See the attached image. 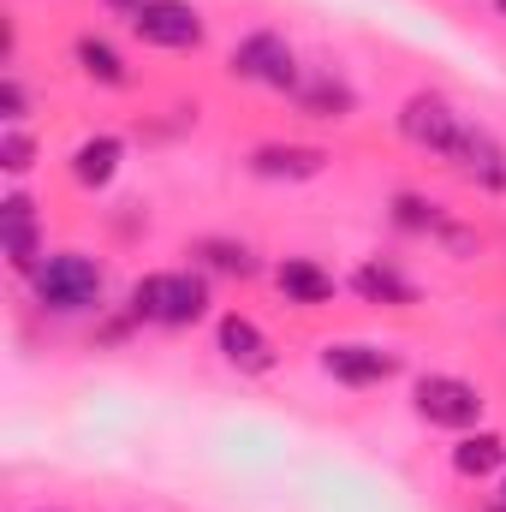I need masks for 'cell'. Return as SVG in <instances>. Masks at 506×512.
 I'll use <instances>...</instances> for the list:
<instances>
[{"label":"cell","instance_id":"2","mask_svg":"<svg viewBox=\"0 0 506 512\" xmlns=\"http://www.w3.org/2000/svg\"><path fill=\"white\" fill-rule=\"evenodd\" d=\"M24 286H30V298H36L42 316H102L108 268L90 251H48Z\"/></svg>","mask_w":506,"mask_h":512},{"label":"cell","instance_id":"22","mask_svg":"<svg viewBox=\"0 0 506 512\" xmlns=\"http://www.w3.org/2000/svg\"><path fill=\"white\" fill-rule=\"evenodd\" d=\"M483 512H506V501H501V495H495V507H483Z\"/></svg>","mask_w":506,"mask_h":512},{"label":"cell","instance_id":"16","mask_svg":"<svg viewBox=\"0 0 506 512\" xmlns=\"http://www.w3.org/2000/svg\"><path fill=\"white\" fill-rule=\"evenodd\" d=\"M495 471H506V435H495V429H465L453 441V477L489 483Z\"/></svg>","mask_w":506,"mask_h":512},{"label":"cell","instance_id":"19","mask_svg":"<svg viewBox=\"0 0 506 512\" xmlns=\"http://www.w3.org/2000/svg\"><path fill=\"white\" fill-rule=\"evenodd\" d=\"M36 137H30V126H0V173L6 179H24L30 167H36Z\"/></svg>","mask_w":506,"mask_h":512},{"label":"cell","instance_id":"23","mask_svg":"<svg viewBox=\"0 0 506 512\" xmlns=\"http://www.w3.org/2000/svg\"><path fill=\"white\" fill-rule=\"evenodd\" d=\"M495 12H501V18H506V0H495Z\"/></svg>","mask_w":506,"mask_h":512},{"label":"cell","instance_id":"5","mask_svg":"<svg viewBox=\"0 0 506 512\" xmlns=\"http://www.w3.org/2000/svg\"><path fill=\"white\" fill-rule=\"evenodd\" d=\"M411 405H417V417L429 423V429H447V435H465V429H477L483 423V387L465 382V376H447V370H429V376H417L411 387Z\"/></svg>","mask_w":506,"mask_h":512},{"label":"cell","instance_id":"14","mask_svg":"<svg viewBox=\"0 0 506 512\" xmlns=\"http://www.w3.org/2000/svg\"><path fill=\"white\" fill-rule=\"evenodd\" d=\"M292 102H298L304 120H334V126L358 114V90L340 72H304V84L292 90Z\"/></svg>","mask_w":506,"mask_h":512},{"label":"cell","instance_id":"12","mask_svg":"<svg viewBox=\"0 0 506 512\" xmlns=\"http://www.w3.org/2000/svg\"><path fill=\"white\" fill-rule=\"evenodd\" d=\"M274 286H280V298L298 304V310H322V304H334V292H340L334 268H322L316 256H280V262H274Z\"/></svg>","mask_w":506,"mask_h":512},{"label":"cell","instance_id":"25","mask_svg":"<svg viewBox=\"0 0 506 512\" xmlns=\"http://www.w3.org/2000/svg\"><path fill=\"white\" fill-rule=\"evenodd\" d=\"M501 501H506V483H501Z\"/></svg>","mask_w":506,"mask_h":512},{"label":"cell","instance_id":"15","mask_svg":"<svg viewBox=\"0 0 506 512\" xmlns=\"http://www.w3.org/2000/svg\"><path fill=\"white\" fill-rule=\"evenodd\" d=\"M72 66H78V78H90V84H102V90H126L131 84L126 54H120L102 30H78V36H72Z\"/></svg>","mask_w":506,"mask_h":512},{"label":"cell","instance_id":"9","mask_svg":"<svg viewBox=\"0 0 506 512\" xmlns=\"http://www.w3.org/2000/svg\"><path fill=\"white\" fill-rule=\"evenodd\" d=\"M215 352L239 370V376H268L280 358H274V340L262 334V322L245 316V310H227L221 322H215Z\"/></svg>","mask_w":506,"mask_h":512},{"label":"cell","instance_id":"1","mask_svg":"<svg viewBox=\"0 0 506 512\" xmlns=\"http://www.w3.org/2000/svg\"><path fill=\"white\" fill-rule=\"evenodd\" d=\"M393 126H399V137H405L411 149L447 161V167L465 173L471 185H483V191H506V143L483 126V120H471L465 108H453L447 96H435V90L405 96L399 114H393Z\"/></svg>","mask_w":506,"mask_h":512},{"label":"cell","instance_id":"11","mask_svg":"<svg viewBox=\"0 0 506 512\" xmlns=\"http://www.w3.org/2000/svg\"><path fill=\"white\" fill-rule=\"evenodd\" d=\"M120 167H126V137H114V131H90L66 155V173H72L78 191H108L120 179Z\"/></svg>","mask_w":506,"mask_h":512},{"label":"cell","instance_id":"17","mask_svg":"<svg viewBox=\"0 0 506 512\" xmlns=\"http://www.w3.org/2000/svg\"><path fill=\"white\" fill-rule=\"evenodd\" d=\"M191 262H197L203 274H227V280H256V274H262V256H256L245 239H227V233L197 239V245H191Z\"/></svg>","mask_w":506,"mask_h":512},{"label":"cell","instance_id":"6","mask_svg":"<svg viewBox=\"0 0 506 512\" xmlns=\"http://www.w3.org/2000/svg\"><path fill=\"white\" fill-rule=\"evenodd\" d=\"M131 36L143 48H161V54H191V48H203L209 24H203V12L191 0H149L131 18Z\"/></svg>","mask_w":506,"mask_h":512},{"label":"cell","instance_id":"10","mask_svg":"<svg viewBox=\"0 0 506 512\" xmlns=\"http://www.w3.org/2000/svg\"><path fill=\"white\" fill-rule=\"evenodd\" d=\"M328 161H334V155H328L322 143H256L245 167H251L256 179H274V185H280V179H286V185H304V179H322Z\"/></svg>","mask_w":506,"mask_h":512},{"label":"cell","instance_id":"24","mask_svg":"<svg viewBox=\"0 0 506 512\" xmlns=\"http://www.w3.org/2000/svg\"><path fill=\"white\" fill-rule=\"evenodd\" d=\"M36 512H60V507H36Z\"/></svg>","mask_w":506,"mask_h":512},{"label":"cell","instance_id":"3","mask_svg":"<svg viewBox=\"0 0 506 512\" xmlns=\"http://www.w3.org/2000/svg\"><path fill=\"white\" fill-rule=\"evenodd\" d=\"M215 292H209V274L203 268H155V274H137L126 292V310L149 328H197L209 316Z\"/></svg>","mask_w":506,"mask_h":512},{"label":"cell","instance_id":"20","mask_svg":"<svg viewBox=\"0 0 506 512\" xmlns=\"http://www.w3.org/2000/svg\"><path fill=\"white\" fill-rule=\"evenodd\" d=\"M24 120H30V90H24L18 66H6L0 72V126H24Z\"/></svg>","mask_w":506,"mask_h":512},{"label":"cell","instance_id":"4","mask_svg":"<svg viewBox=\"0 0 506 512\" xmlns=\"http://www.w3.org/2000/svg\"><path fill=\"white\" fill-rule=\"evenodd\" d=\"M227 78L233 84H256V90H274V96H292L304 84V66H298V48L280 36V30H245L227 54Z\"/></svg>","mask_w":506,"mask_h":512},{"label":"cell","instance_id":"18","mask_svg":"<svg viewBox=\"0 0 506 512\" xmlns=\"http://www.w3.org/2000/svg\"><path fill=\"white\" fill-rule=\"evenodd\" d=\"M387 215H393V227H399V233H411V239H435V245H441V239H447V227H453V215H447L435 197H423V191H399Z\"/></svg>","mask_w":506,"mask_h":512},{"label":"cell","instance_id":"8","mask_svg":"<svg viewBox=\"0 0 506 512\" xmlns=\"http://www.w3.org/2000/svg\"><path fill=\"white\" fill-rule=\"evenodd\" d=\"M0 251L12 274H36V262L48 256V233H42V215H36V197L30 191H6L0 197Z\"/></svg>","mask_w":506,"mask_h":512},{"label":"cell","instance_id":"7","mask_svg":"<svg viewBox=\"0 0 506 512\" xmlns=\"http://www.w3.org/2000/svg\"><path fill=\"white\" fill-rule=\"evenodd\" d=\"M322 376H334L352 393H370V387H387L399 376V352L376 346V340H328L322 346Z\"/></svg>","mask_w":506,"mask_h":512},{"label":"cell","instance_id":"21","mask_svg":"<svg viewBox=\"0 0 506 512\" xmlns=\"http://www.w3.org/2000/svg\"><path fill=\"white\" fill-rule=\"evenodd\" d=\"M102 6H108V12H120V18H137V12H143V6H149V0H102Z\"/></svg>","mask_w":506,"mask_h":512},{"label":"cell","instance_id":"13","mask_svg":"<svg viewBox=\"0 0 506 512\" xmlns=\"http://www.w3.org/2000/svg\"><path fill=\"white\" fill-rule=\"evenodd\" d=\"M352 292H358L364 304H376V310H411V304L423 298L417 280H411L399 262H387V256H370V262L352 268Z\"/></svg>","mask_w":506,"mask_h":512}]
</instances>
